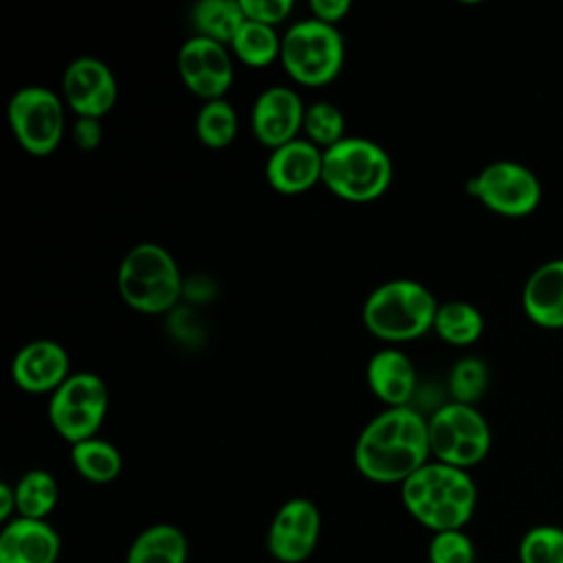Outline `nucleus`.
<instances>
[{
    "mask_svg": "<svg viewBox=\"0 0 563 563\" xmlns=\"http://www.w3.org/2000/svg\"><path fill=\"white\" fill-rule=\"evenodd\" d=\"M231 53L246 66L262 68L279 59L282 53V35L275 26H266L253 20H244L240 31L229 44Z\"/></svg>",
    "mask_w": 563,
    "mask_h": 563,
    "instance_id": "b1692460",
    "label": "nucleus"
},
{
    "mask_svg": "<svg viewBox=\"0 0 563 563\" xmlns=\"http://www.w3.org/2000/svg\"><path fill=\"white\" fill-rule=\"evenodd\" d=\"M13 488L18 515L24 519H44L55 508L59 495L55 477L44 468L26 471Z\"/></svg>",
    "mask_w": 563,
    "mask_h": 563,
    "instance_id": "393cba45",
    "label": "nucleus"
},
{
    "mask_svg": "<svg viewBox=\"0 0 563 563\" xmlns=\"http://www.w3.org/2000/svg\"><path fill=\"white\" fill-rule=\"evenodd\" d=\"M521 306L532 323L548 330L563 328V257L548 260L530 273Z\"/></svg>",
    "mask_w": 563,
    "mask_h": 563,
    "instance_id": "a211bd4d",
    "label": "nucleus"
},
{
    "mask_svg": "<svg viewBox=\"0 0 563 563\" xmlns=\"http://www.w3.org/2000/svg\"><path fill=\"white\" fill-rule=\"evenodd\" d=\"M352 9L350 0H310V13L312 18L325 22V24H334L341 22L347 11Z\"/></svg>",
    "mask_w": 563,
    "mask_h": 563,
    "instance_id": "473e14b6",
    "label": "nucleus"
},
{
    "mask_svg": "<svg viewBox=\"0 0 563 563\" xmlns=\"http://www.w3.org/2000/svg\"><path fill=\"white\" fill-rule=\"evenodd\" d=\"M121 299L136 312L161 314L176 306L183 295V275L174 255L156 244H134L117 268Z\"/></svg>",
    "mask_w": 563,
    "mask_h": 563,
    "instance_id": "39448f33",
    "label": "nucleus"
},
{
    "mask_svg": "<svg viewBox=\"0 0 563 563\" xmlns=\"http://www.w3.org/2000/svg\"><path fill=\"white\" fill-rule=\"evenodd\" d=\"M117 95L114 73L99 57L81 55L62 75V99L77 117L101 119L114 108Z\"/></svg>",
    "mask_w": 563,
    "mask_h": 563,
    "instance_id": "f8f14e48",
    "label": "nucleus"
},
{
    "mask_svg": "<svg viewBox=\"0 0 563 563\" xmlns=\"http://www.w3.org/2000/svg\"><path fill=\"white\" fill-rule=\"evenodd\" d=\"M433 330L444 343L464 347V345L475 343L482 336L484 317L468 301H462V299L444 301L438 306Z\"/></svg>",
    "mask_w": 563,
    "mask_h": 563,
    "instance_id": "4be33fe9",
    "label": "nucleus"
},
{
    "mask_svg": "<svg viewBox=\"0 0 563 563\" xmlns=\"http://www.w3.org/2000/svg\"><path fill=\"white\" fill-rule=\"evenodd\" d=\"M59 534L44 519H11L0 534V563H55Z\"/></svg>",
    "mask_w": 563,
    "mask_h": 563,
    "instance_id": "f3484780",
    "label": "nucleus"
},
{
    "mask_svg": "<svg viewBox=\"0 0 563 563\" xmlns=\"http://www.w3.org/2000/svg\"><path fill=\"white\" fill-rule=\"evenodd\" d=\"M7 121L24 152L46 156L64 139V99L46 86L18 88L9 99Z\"/></svg>",
    "mask_w": 563,
    "mask_h": 563,
    "instance_id": "1a4fd4ad",
    "label": "nucleus"
},
{
    "mask_svg": "<svg viewBox=\"0 0 563 563\" xmlns=\"http://www.w3.org/2000/svg\"><path fill=\"white\" fill-rule=\"evenodd\" d=\"M438 299L416 279H389L376 286L363 303L369 334L387 343H407L433 330Z\"/></svg>",
    "mask_w": 563,
    "mask_h": 563,
    "instance_id": "7ed1b4c3",
    "label": "nucleus"
},
{
    "mask_svg": "<svg viewBox=\"0 0 563 563\" xmlns=\"http://www.w3.org/2000/svg\"><path fill=\"white\" fill-rule=\"evenodd\" d=\"M312 145L319 150H328L345 139V117L341 108L332 101H312L306 106L303 114V130H301Z\"/></svg>",
    "mask_w": 563,
    "mask_h": 563,
    "instance_id": "bb28decb",
    "label": "nucleus"
},
{
    "mask_svg": "<svg viewBox=\"0 0 563 563\" xmlns=\"http://www.w3.org/2000/svg\"><path fill=\"white\" fill-rule=\"evenodd\" d=\"M110 405L106 380L95 372H73L48 400V422L70 444L97 435Z\"/></svg>",
    "mask_w": 563,
    "mask_h": 563,
    "instance_id": "6e6552de",
    "label": "nucleus"
},
{
    "mask_svg": "<svg viewBox=\"0 0 563 563\" xmlns=\"http://www.w3.org/2000/svg\"><path fill=\"white\" fill-rule=\"evenodd\" d=\"M282 66L301 86H325L343 68L345 44L334 24L317 18L295 22L282 35Z\"/></svg>",
    "mask_w": 563,
    "mask_h": 563,
    "instance_id": "423d86ee",
    "label": "nucleus"
},
{
    "mask_svg": "<svg viewBox=\"0 0 563 563\" xmlns=\"http://www.w3.org/2000/svg\"><path fill=\"white\" fill-rule=\"evenodd\" d=\"M405 508L433 532L462 530L477 504V488L464 468L427 462L402 484Z\"/></svg>",
    "mask_w": 563,
    "mask_h": 563,
    "instance_id": "f03ea898",
    "label": "nucleus"
},
{
    "mask_svg": "<svg viewBox=\"0 0 563 563\" xmlns=\"http://www.w3.org/2000/svg\"><path fill=\"white\" fill-rule=\"evenodd\" d=\"M429 563H475V545L464 530L435 532L429 543Z\"/></svg>",
    "mask_w": 563,
    "mask_h": 563,
    "instance_id": "c756f323",
    "label": "nucleus"
},
{
    "mask_svg": "<svg viewBox=\"0 0 563 563\" xmlns=\"http://www.w3.org/2000/svg\"><path fill=\"white\" fill-rule=\"evenodd\" d=\"M196 134L211 150L229 147L238 134V112L227 99L205 101L196 114Z\"/></svg>",
    "mask_w": 563,
    "mask_h": 563,
    "instance_id": "a878e982",
    "label": "nucleus"
},
{
    "mask_svg": "<svg viewBox=\"0 0 563 563\" xmlns=\"http://www.w3.org/2000/svg\"><path fill=\"white\" fill-rule=\"evenodd\" d=\"M519 563H563V528L534 526L519 541Z\"/></svg>",
    "mask_w": 563,
    "mask_h": 563,
    "instance_id": "c85d7f7f",
    "label": "nucleus"
},
{
    "mask_svg": "<svg viewBox=\"0 0 563 563\" xmlns=\"http://www.w3.org/2000/svg\"><path fill=\"white\" fill-rule=\"evenodd\" d=\"M70 374L68 352L51 339L22 345L11 361V378L26 394H53Z\"/></svg>",
    "mask_w": 563,
    "mask_h": 563,
    "instance_id": "2eb2a0df",
    "label": "nucleus"
},
{
    "mask_svg": "<svg viewBox=\"0 0 563 563\" xmlns=\"http://www.w3.org/2000/svg\"><path fill=\"white\" fill-rule=\"evenodd\" d=\"M321 515L319 508L303 497L288 499L273 517L266 545L268 552L282 563L306 561L319 541Z\"/></svg>",
    "mask_w": 563,
    "mask_h": 563,
    "instance_id": "ddd939ff",
    "label": "nucleus"
},
{
    "mask_svg": "<svg viewBox=\"0 0 563 563\" xmlns=\"http://www.w3.org/2000/svg\"><path fill=\"white\" fill-rule=\"evenodd\" d=\"M429 449L438 462L471 468L490 451V427L475 405L446 402L427 418Z\"/></svg>",
    "mask_w": 563,
    "mask_h": 563,
    "instance_id": "0eeeda50",
    "label": "nucleus"
},
{
    "mask_svg": "<svg viewBox=\"0 0 563 563\" xmlns=\"http://www.w3.org/2000/svg\"><path fill=\"white\" fill-rule=\"evenodd\" d=\"M240 4L246 20H253L266 26H277L295 9L292 0H240Z\"/></svg>",
    "mask_w": 563,
    "mask_h": 563,
    "instance_id": "7c9ffc66",
    "label": "nucleus"
},
{
    "mask_svg": "<svg viewBox=\"0 0 563 563\" xmlns=\"http://www.w3.org/2000/svg\"><path fill=\"white\" fill-rule=\"evenodd\" d=\"M369 391L387 407H407L416 391V367L398 347L378 350L365 367Z\"/></svg>",
    "mask_w": 563,
    "mask_h": 563,
    "instance_id": "6ab92c4d",
    "label": "nucleus"
},
{
    "mask_svg": "<svg viewBox=\"0 0 563 563\" xmlns=\"http://www.w3.org/2000/svg\"><path fill=\"white\" fill-rule=\"evenodd\" d=\"M13 510H18V504H15V488L7 482L0 484V519L2 521H11L9 517L13 515Z\"/></svg>",
    "mask_w": 563,
    "mask_h": 563,
    "instance_id": "72a5a7b5",
    "label": "nucleus"
},
{
    "mask_svg": "<svg viewBox=\"0 0 563 563\" xmlns=\"http://www.w3.org/2000/svg\"><path fill=\"white\" fill-rule=\"evenodd\" d=\"M103 136V128H101V119H88V117H77L75 125H73V139L75 145L79 150H95L101 143Z\"/></svg>",
    "mask_w": 563,
    "mask_h": 563,
    "instance_id": "2f4dec72",
    "label": "nucleus"
},
{
    "mask_svg": "<svg viewBox=\"0 0 563 563\" xmlns=\"http://www.w3.org/2000/svg\"><path fill=\"white\" fill-rule=\"evenodd\" d=\"M187 539L180 528L172 523H156L145 528L130 545L125 563H185Z\"/></svg>",
    "mask_w": 563,
    "mask_h": 563,
    "instance_id": "aec40b11",
    "label": "nucleus"
},
{
    "mask_svg": "<svg viewBox=\"0 0 563 563\" xmlns=\"http://www.w3.org/2000/svg\"><path fill=\"white\" fill-rule=\"evenodd\" d=\"M468 194L497 216L523 218L539 207L541 183L526 165L501 158L468 180Z\"/></svg>",
    "mask_w": 563,
    "mask_h": 563,
    "instance_id": "9d476101",
    "label": "nucleus"
},
{
    "mask_svg": "<svg viewBox=\"0 0 563 563\" xmlns=\"http://www.w3.org/2000/svg\"><path fill=\"white\" fill-rule=\"evenodd\" d=\"M70 460L77 473L92 484H108L119 477L123 468V457L119 449L101 438H90L77 444H70Z\"/></svg>",
    "mask_w": 563,
    "mask_h": 563,
    "instance_id": "5701e85b",
    "label": "nucleus"
},
{
    "mask_svg": "<svg viewBox=\"0 0 563 563\" xmlns=\"http://www.w3.org/2000/svg\"><path fill=\"white\" fill-rule=\"evenodd\" d=\"M323 150L299 136L282 147L271 150L266 161V180L277 194L295 196L321 183Z\"/></svg>",
    "mask_w": 563,
    "mask_h": 563,
    "instance_id": "dca6fc26",
    "label": "nucleus"
},
{
    "mask_svg": "<svg viewBox=\"0 0 563 563\" xmlns=\"http://www.w3.org/2000/svg\"><path fill=\"white\" fill-rule=\"evenodd\" d=\"M176 66L185 88L205 101L224 99L233 84L231 53L224 44L202 35H191L183 42Z\"/></svg>",
    "mask_w": 563,
    "mask_h": 563,
    "instance_id": "9b49d317",
    "label": "nucleus"
},
{
    "mask_svg": "<svg viewBox=\"0 0 563 563\" xmlns=\"http://www.w3.org/2000/svg\"><path fill=\"white\" fill-rule=\"evenodd\" d=\"M244 20L246 18L240 0H200L191 7V24L196 35L216 40L224 46L231 44Z\"/></svg>",
    "mask_w": 563,
    "mask_h": 563,
    "instance_id": "412c9836",
    "label": "nucleus"
},
{
    "mask_svg": "<svg viewBox=\"0 0 563 563\" xmlns=\"http://www.w3.org/2000/svg\"><path fill=\"white\" fill-rule=\"evenodd\" d=\"M394 178V165L383 145L365 136H345L323 152L321 183L341 200L372 202Z\"/></svg>",
    "mask_w": 563,
    "mask_h": 563,
    "instance_id": "20e7f679",
    "label": "nucleus"
},
{
    "mask_svg": "<svg viewBox=\"0 0 563 563\" xmlns=\"http://www.w3.org/2000/svg\"><path fill=\"white\" fill-rule=\"evenodd\" d=\"M427 418L407 407H387L361 431L354 464L363 477L378 484H402L429 462Z\"/></svg>",
    "mask_w": 563,
    "mask_h": 563,
    "instance_id": "f257e3e1",
    "label": "nucleus"
},
{
    "mask_svg": "<svg viewBox=\"0 0 563 563\" xmlns=\"http://www.w3.org/2000/svg\"><path fill=\"white\" fill-rule=\"evenodd\" d=\"M306 103L301 95L286 86H268L262 90L251 110L253 136L275 150L295 139L303 130Z\"/></svg>",
    "mask_w": 563,
    "mask_h": 563,
    "instance_id": "4468645a",
    "label": "nucleus"
},
{
    "mask_svg": "<svg viewBox=\"0 0 563 563\" xmlns=\"http://www.w3.org/2000/svg\"><path fill=\"white\" fill-rule=\"evenodd\" d=\"M488 387V367L477 356L460 358L449 372V391L455 402L475 405Z\"/></svg>",
    "mask_w": 563,
    "mask_h": 563,
    "instance_id": "cd10ccee",
    "label": "nucleus"
}]
</instances>
